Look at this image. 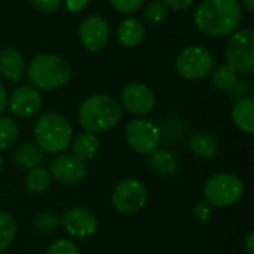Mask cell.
Wrapping results in <instances>:
<instances>
[{
  "mask_svg": "<svg viewBox=\"0 0 254 254\" xmlns=\"http://www.w3.org/2000/svg\"><path fill=\"white\" fill-rule=\"evenodd\" d=\"M196 27L212 38L232 36L242 20L238 0H203L193 15Z\"/></svg>",
  "mask_w": 254,
  "mask_h": 254,
  "instance_id": "obj_1",
  "label": "cell"
},
{
  "mask_svg": "<svg viewBox=\"0 0 254 254\" xmlns=\"http://www.w3.org/2000/svg\"><path fill=\"white\" fill-rule=\"evenodd\" d=\"M121 103L108 94H93L87 97L78 109V121L88 133H102L115 127L121 117Z\"/></svg>",
  "mask_w": 254,
  "mask_h": 254,
  "instance_id": "obj_2",
  "label": "cell"
},
{
  "mask_svg": "<svg viewBox=\"0 0 254 254\" xmlns=\"http://www.w3.org/2000/svg\"><path fill=\"white\" fill-rule=\"evenodd\" d=\"M72 78L70 64L56 54H38L27 66V79L36 90H57Z\"/></svg>",
  "mask_w": 254,
  "mask_h": 254,
  "instance_id": "obj_3",
  "label": "cell"
},
{
  "mask_svg": "<svg viewBox=\"0 0 254 254\" xmlns=\"http://www.w3.org/2000/svg\"><path fill=\"white\" fill-rule=\"evenodd\" d=\"M35 139L42 151L60 154L72 144V126L60 114L47 112L41 115L35 124Z\"/></svg>",
  "mask_w": 254,
  "mask_h": 254,
  "instance_id": "obj_4",
  "label": "cell"
},
{
  "mask_svg": "<svg viewBox=\"0 0 254 254\" xmlns=\"http://www.w3.org/2000/svg\"><path fill=\"white\" fill-rule=\"evenodd\" d=\"M203 194L209 206H230L242 197L244 183L233 174H215L206 181Z\"/></svg>",
  "mask_w": 254,
  "mask_h": 254,
  "instance_id": "obj_5",
  "label": "cell"
},
{
  "mask_svg": "<svg viewBox=\"0 0 254 254\" xmlns=\"http://www.w3.org/2000/svg\"><path fill=\"white\" fill-rule=\"evenodd\" d=\"M227 64L236 73L254 72V30H236L226 45Z\"/></svg>",
  "mask_w": 254,
  "mask_h": 254,
  "instance_id": "obj_6",
  "label": "cell"
},
{
  "mask_svg": "<svg viewBox=\"0 0 254 254\" xmlns=\"http://www.w3.org/2000/svg\"><path fill=\"white\" fill-rule=\"evenodd\" d=\"M175 66H177L178 73L183 78L197 81V79L206 78L212 72L214 57L208 48L193 45V47L184 48L178 54Z\"/></svg>",
  "mask_w": 254,
  "mask_h": 254,
  "instance_id": "obj_7",
  "label": "cell"
},
{
  "mask_svg": "<svg viewBox=\"0 0 254 254\" xmlns=\"http://www.w3.org/2000/svg\"><path fill=\"white\" fill-rule=\"evenodd\" d=\"M126 141L129 147L139 154H153L159 150L162 141V132L159 127L145 118L132 120L126 126Z\"/></svg>",
  "mask_w": 254,
  "mask_h": 254,
  "instance_id": "obj_8",
  "label": "cell"
},
{
  "mask_svg": "<svg viewBox=\"0 0 254 254\" xmlns=\"http://www.w3.org/2000/svg\"><path fill=\"white\" fill-rule=\"evenodd\" d=\"M148 191L142 181L129 178L121 181L112 191V205L121 214H133L147 203Z\"/></svg>",
  "mask_w": 254,
  "mask_h": 254,
  "instance_id": "obj_9",
  "label": "cell"
},
{
  "mask_svg": "<svg viewBox=\"0 0 254 254\" xmlns=\"http://www.w3.org/2000/svg\"><path fill=\"white\" fill-rule=\"evenodd\" d=\"M121 106L135 115L150 114L156 106V97L151 88L142 82L127 84L121 91Z\"/></svg>",
  "mask_w": 254,
  "mask_h": 254,
  "instance_id": "obj_10",
  "label": "cell"
},
{
  "mask_svg": "<svg viewBox=\"0 0 254 254\" xmlns=\"http://www.w3.org/2000/svg\"><path fill=\"white\" fill-rule=\"evenodd\" d=\"M81 44L91 53L103 50L109 42V26L105 18L99 15L85 17L78 27Z\"/></svg>",
  "mask_w": 254,
  "mask_h": 254,
  "instance_id": "obj_11",
  "label": "cell"
},
{
  "mask_svg": "<svg viewBox=\"0 0 254 254\" xmlns=\"http://www.w3.org/2000/svg\"><path fill=\"white\" fill-rule=\"evenodd\" d=\"M60 224L73 238H88L97 230V217L84 206H73L63 214Z\"/></svg>",
  "mask_w": 254,
  "mask_h": 254,
  "instance_id": "obj_12",
  "label": "cell"
},
{
  "mask_svg": "<svg viewBox=\"0 0 254 254\" xmlns=\"http://www.w3.org/2000/svg\"><path fill=\"white\" fill-rule=\"evenodd\" d=\"M51 177L60 184H78L87 175V166L73 154H59L50 166Z\"/></svg>",
  "mask_w": 254,
  "mask_h": 254,
  "instance_id": "obj_13",
  "label": "cell"
},
{
  "mask_svg": "<svg viewBox=\"0 0 254 254\" xmlns=\"http://www.w3.org/2000/svg\"><path fill=\"white\" fill-rule=\"evenodd\" d=\"M8 106L14 115L20 118H30L42 106V94L35 87H18L8 97Z\"/></svg>",
  "mask_w": 254,
  "mask_h": 254,
  "instance_id": "obj_14",
  "label": "cell"
},
{
  "mask_svg": "<svg viewBox=\"0 0 254 254\" xmlns=\"http://www.w3.org/2000/svg\"><path fill=\"white\" fill-rule=\"evenodd\" d=\"M26 72V62L20 51L14 48H3L0 51V73L8 81L18 82Z\"/></svg>",
  "mask_w": 254,
  "mask_h": 254,
  "instance_id": "obj_15",
  "label": "cell"
},
{
  "mask_svg": "<svg viewBox=\"0 0 254 254\" xmlns=\"http://www.w3.org/2000/svg\"><path fill=\"white\" fill-rule=\"evenodd\" d=\"M232 120L239 130L254 135V97H241L232 108Z\"/></svg>",
  "mask_w": 254,
  "mask_h": 254,
  "instance_id": "obj_16",
  "label": "cell"
},
{
  "mask_svg": "<svg viewBox=\"0 0 254 254\" xmlns=\"http://www.w3.org/2000/svg\"><path fill=\"white\" fill-rule=\"evenodd\" d=\"M118 42L126 48H135L142 44L145 38L144 24L138 18H126L117 30Z\"/></svg>",
  "mask_w": 254,
  "mask_h": 254,
  "instance_id": "obj_17",
  "label": "cell"
},
{
  "mask_svg": "<svg viewBox=\"0 0 254 254\" xmlns=\"http://www.w3.org/2000/svg\"><path fill=\"white\" fill-rule=\"evenodd\" d=\"M14 160L21 169H33L38 168L44 162V151L38 147L36 142H23L17 147L14 153Z\"/></svg>",
  "mask_w": 254,
  "mask_h": 254,
  "instance_id": "obj_18",
  "label": "cell"
},
{
  "mask_svg": "<svg viewBox=\"0 0 254 254\" xmlns=\"http://www.w3.org/2000/svg\"><path fill=\"white\" fill-rule=\"evenodd\" d=\"M72 153L81 162L91 160L99 151V139L94 133L82 132L72 139Z\"/></svg>",
  "mask_w": 254,
  "mask_h": 254,
  "instance_id": "obj_19",
  "label": "cell"
},
{
  "mask_svg": "<svg viewBox=\"0 0 254 254\" xmlns=\"http://www.w3.org/2000/svg\"><path fill=\"white\" fill-rule=\"evenodd\" d=\"M190 151L200 159H211L217 153V142L215 139L206 132H196L189 141Z\"/></svg>",
  "mask_w": 254,
  "mask_h": 254,
  "instance_id": "obj_20",
  "label": "cell"
},
{
  "mask_svg": "<svg viewBox=\"0 0 254 254\" xmlns=\"http://www.w3.org/2000/svg\"><path fill=\"white\" fill-rule=\"evenodd\" d=\"M51 178L53 177L47 168L38 166V168L27 171L26 178H24V186H26L27 191H30L33 194H41L50 189Z\"/></svg>",
  "mask_w": 254,
  "mask_h": 254,
  "instance_id": "obj_21",
  "label": "cell"
},
{
  "mask_svg": "<svg viewBox=\"0 0 254 254\" xmlns=\"http://www.w3.org/2000/svg\"><path fill=\"white\" fill-rule=\"evenodd\" d=\"M148 163L151 169L160 175H172L178 169V160L175 154L168 150H157L153 154H150Z\"/></svg>",
  "mask_w": 254,
  "mask_h": 254,
  "instance_id": "obj_22",
  "label": "cell"
},
{
  "mask_svg": "<svg viewBox=\"0 0 254 254\" xmlns=\"http://www.w3.org/2000/svg\"><path fill=\"white\" fill-rule=\"evenodd\" d=\"M238 81V73L229 64L215 67L211 75V85L218 91H233Z\"/></svg>",
  "mask_w": 254,
  "mask_h": 254,
  "instance_id": "obj_23",
  "label": "cell"
},
{
  "mask_svg": "<svg viewBox=\"0 0 254 254\" xmlns=\"http://www.w3.org/2000/svg\"><path fill=\"white\" fill-rule=\"evenodd\" d=\"M17 235V224L14 217L6 212L0 211V253L11 247Z\"/></svg>",
  "mask_w": 254,
  "mask_h": 254,
  "instance_id": "obj_24",
  "label": "cell"
},
{
  "mask_svg": "<svg viewBox=\"0 0 254 254\" xmlns=\"http://www.w3.org/2000/svg\"><path fill=\"white\" fill-rule=\"evenodd\" d=\"M18 124L11 117H0V150L11 148L18 139Z\"/></svg>",
  "mask_w": 254,
  "mask_h": 254,
  "instance_id": "obj_25",
  "label": "cell"
},
{
  "mask_svg": "<svg viewBox=\"0 0 254 254\" xmlns=\"http://www.w3.org/2000/svg\"><path fill=\"white\" fill-rule=\"evenodd\" d=\"M59 226H60V218L57 214H54L51 211H44L35 218V227L44 233L56 232L59 229Z\"/></svg>",
  "mask_w": 254,
  "mask_h": 254,
  "instance_id": "obj_26",
  "label": "cell"
},
{
  "mask_svg": "<svg viewBox=\"0 0 254 254\" xmlns=\"http://www.w3.org/2000/svg\"><path fill=\"white\" fill-rule=\"evenodd\" d=\"M168 6L163 3V2H151L145 6V11H144V18L148 21V23H153V24H159L162 23L166 15H168Z\"/></svg>",
  "mask_w": 254,
  "mask_h": 254,
  "instance_id": "obj_27",
  "label": "cell"
},
{
  "mask_svg": "<svg viewBox=\"0 0 254 254\" xmlns=\"http://www.w3.org/2000/svg\"><path fill=\"white\" fill-rule=\"evenodd\" d=\"M45 254H79V250L69 239H57L48 247Z\"/></svg>",
  "mask_w": 254,
  "mask_h": 254,
  "instance_id": "obj_28",
  "label": "cell"
},
{
  "mask_svg": "<svg viewBox=\"0 0 254 254\" xmlns=\"http://www.w3.org/2000/svg\"><path fill=\"white\" fill-rule=\"evenodd\" d=\"M112 8L121 14H133L136 12L145 0H109Z\"/></svg>",
  "mask_w": 254,
  "mask_h": 254,
  "instance_id": "obj_29",
  "label": "cell"
},
{
  "mask_svg": "<svg viewBox=\"0 0 254 254\" xmlns=\"http://www.w3.org/2000/svg\"><path fill=\"white\" fill-rule=\"evenodd\" d=\"M35 8L45 14H53L60 8L62 0H32Z\"/></svg>",
  "mask_w": 254,
  "mask_h": 254,
  "instance_id": "obj_30",
  "label": "cell"
},
{
  "mask_svg": "<svg viewBox=\"0 0 254 254\" xmlns=\"http://www.w3.org/2000/svg\"><path fill=\"white\" fill-rule=\"evenodd\" d=\"M193 217L197 221H206L211 217V206L206 202H199L193 208Z\"/></svg>",
  "mask_w": 254,
  "mask_h": 254,
  "instance_id": "obj_31",
  "label": "cell"
},
{
  "mask_svg": "<svg viewBox=\"0 0 254 254\" xmlns=\"http://www.w3.org/2000/svg\"><path fill=\"white\" fill-rule=\"evenodd\" d=\"M194 0H163V3L174 11H184L193 5Z\"/></svg>",
  "mask_w": 254,
  "mask_h": 254,
  "instance_id": "obj_32",
  "label": "cell"
},
{
  "mask_svg": "<svg viewBox=\"0 0 254 254\" xmlns=\"http://www.w3.org/2000/svg\"><path fill=\"white\" fill-rule=\"evenodd\" d=\"M88 3V0H66V8L69 12H81Z\"/></svg>",
  "mask_w": 254,
  "mask_h": 254,
  "instance_id": "obj_33",
  "label": "cell"
},
{
  "mask_svg": "<svg viewBox=\"0 0 254 254\" xmlns=\"http://www.w3.org/2000/svg\"><path fill=\"white\" fill-rule=\"evenodd\" d=\"M6 106H8V93L2 85V82H0V114L5 112Z\"/></svg>",
  "mask_w": 254,
  "mask_h": 254,
  "instance_id": "obj_34",
  "label": "cell"
},
{
  "mask_svg": "<svg viewBox=\"0 0 254 254\" xmlns=\"http://www.w3.org/2000/svg\"><path fill=\"white\" fill-rule=\"evenodd\" d=\"M245 248L248 254H254V230L245 239Z\"/></svg>",
  "mask_w": 254,
  "mask_h": 254,
  "instance_id": "obj_35",
  "label": "cell"
},
{
  "mask_svg": "<svg viewBox=\"0 0 254 254\" xmlns=\"http://www.w3.org/2000/svg\"><path fill=\"white\" fill-rule=\"evenodd\" d=\"M241 3H242L247 9L254 11V0H241Z\"/></svg>",
  "mask_w": 254,
  "mask_h": 254,
  "instance_id": "obj_36",
  "label": "cell"
},
{
  "mask_svg": "<svg viewBox=\"0 0 254 254\" xmlns=\"http://www.w3.org/2000/svg\"><path fill=\"white\" fill-rule=\"evenodd\" d=\"M2 168H3V159L0 156V172H2Z\"/></svg>",
  "mask_w": 254,
  "mask_h": 254,
  "instance_id": "obj_37",
  "label": "cell"
}]
</instances>
